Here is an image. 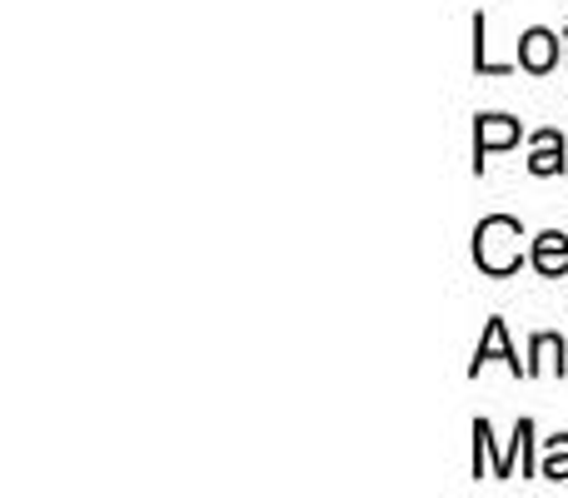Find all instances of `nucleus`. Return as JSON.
Listing matches in <instances>:
<instances>
[{"instance_id": "0eeeda50", "label": "nucleus", "mask_w": 568, "mask_h": 498, "mask_svg": "<svg viewBox=\"0 0 568 498\" xmlns=\"http://www.w3.org/2000/svg\"><path fill=\"white\" fill-rule=\"evenodd\" d=\"M529 354H534L529 374H564V339L559 334H539Z\"/></svg>"}, {"instance_id": "423d86ee", "label": "nucleus", "mask_w": 568, "mask_h": 498, "mask_svg": "<svg viewBox=\"0 0 568 498\" xmlns=\"http://www.w3.org/2000/svg\"><path fill=\"white\" fill-rule=\"evenodd\" d=\"M529 170H534V175H559V170H564V135H559V130H539V135H534Z\"/></svg>"}, {"instance_id": "39448f33", "label": "nucleus", "mask_w": 568, "mask_h": 498, "mask_svg": "<svg viewBox=\"0 0 568 498\" xmlns=\"http://www.w3.org/2000/svg\"><path fill=\"white\" fill-rule=\"evenodd\" d=\"M534 270L549 274V280H564V274H568V235H559V230H544V235L534 240Z\"/></svg>"}, {"instance_id": "7ed1b4c3", "label": "nucleus", "mask_w": 568, "mask_h": 498, "mask_svg": "<svg viewBox=\"0 0 568 498\" xmlns=\"http://www.w3.org/2000/svg\"><path fill=\"white\" fill-rule=\"evenodd\" d=\"M489 359H504L514 374H524L529 379V364H519V354L509 349V329H504V319H489V329H484V339H479V349H474V364H469V374H479Z\"/></svg>"}, {"instance_id": "f257e3e1", "label": "nucleus", "mask_w": 568, "mask_h": 498, "mask_svg": "<svg viewBox=\"0 0 568 498\" xmlns=\"http://www.w3.org/2000/svg\"><path fill=\"white\" fill-rule=\"evenodd\" d=\"M524 225L509 215H489L479 230H474V260H479L484 274H494V280H504V274L519 270L524 260Z\"/></svg>"}, {"instance_id": "20e7f679", "label": "nucleus", "mask_w": 568, "mask_h": 498, "mask_svg": "<svg viewBox=\"0 0 568 498\" xmlns=\"http://www.w3.org/2000/svg\"><path fill=\"white\" fill-rule=\"evenodd\" d=\"M519 65L524 70H534V75H544V70H554L559 65V35L554 30H524V40H519Z\"/></svg>"}, {"instance_id": "6e6552de", "label": "nucleus", "mask_w": 568, "mask_h": 498, "mask_svg": "<svg viewBox=\"0 0 568 498\" xmlns=\"http://www.w3.org/2000/svg\"><path fill=\"white\" fill-rule=\"evenodd\" d=\"M474 70L479 75H509L514 65H499V60H489V40H484V16H474Z\"/></svg>"}, {"instance_id": "f03ea898", "label": "nucleus", "mask_w": 568, "mask_h": 498, "mask_svg": "<svg viewBox=\"0 0 568 498\" xmlns=\"http://www.w3.org/2000/svg\"><path fill=\"white\" fill-rule=\"evenodd\" d=\"M519 120H509V115H484L479 120V130H474V170H484V160L494 155V150H509V145H519Z\"/></svg>"}, {"instance_id": "1a4fd4ad", "label": "nucleus", "mask_w": 568, "mask_h": 498, "mask_svg": "<svg viewBox=\"0 0 568 498\" xmlns=\"http://www.w3.org/2000/svg\"><path fill=\"white\" fill-rule=\"evenodd\" d=\"M544 479L564 484L568 479V434H559V439H549V454H544Z\"/></svg>"}]
</instances>
